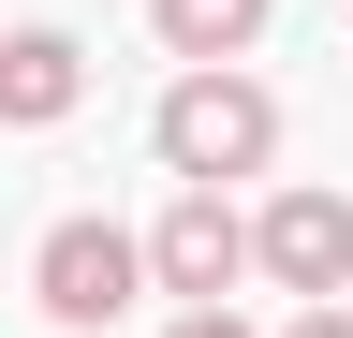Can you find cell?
Returning a JSON list of instances; mask_svg holds the SVG:
<instances>
[{"label":"cell","instance_id":"6da1fadb","mask_svg":"<svg viewBox=\"0 0 353 338\" xmlns=\"http://www.w3.org/2000/svg\"><path fill=\"white\" fill-rule=\"evenodd\" d=\"M148 147H162L176 191H236V177H265V162H280V89H265V74H236V59H192V74L148 103Z\"/></svg>","mask_w":353,"mask_h":338},{"label":"cell","instance_id":"7a4b0ae2","mask_svg":"<svg viewBox=\"0 0 353 338\" xmlns=\"http://www.w3.org/2000/svg\"><path fill=\"white\" fill-rule=\"evenodd\" d=\"M30 294H44V324H59V338H103L132 294H148V250H132L118 221H88V206H74V221H44V250H30Z\"/></svg>","mask_w":353,"mask_h":338},{"label":"cell","instance_id":"3957f363","mask_svg":"<svg viewBox=\"0 0 353 338\" xmlns=\"http://www.w3.org/2000/svg\"><path fill=\"white\" fill-rule=\"evenodd\" d=\"M250 279H280L294 309H309V294H353V191H324V177L265 191L250 206Z\"/></svg>","mask_w":353,"mask_h":338},{"label":"cell","instance_id":"277c9868","mask_svg":"<svg viewBox=\"0 0 353 338\" xmlns=\"http://www.w3.org/2000/svg\"><path fill=\"white\" fill-rule=\"evenodd\" d=\"M132 250H148V294H176V309H221V294L250 279V221H236V191H176Z\"/></svg>","mask_w":353,"mask_h":338},{"label":"cell","instance_id":"5b68a950","mask_svg":"<svg viewBox=\"0 0 353 338\" xmlns=\"http://www.w3.org/2000/svg\"><path fill=\"white\" fill-rule=\"evenodd\" d=\"M88 103V45L74 30H0V133H59V118Z\"/></svg>","mask_w":353,"mask_h":338},{"label":"cell","instance_id":"8992f818","mask_svg":"<svg viewBox=\"0 0 353 338\" xmlns=\"http://www.w3.org/2000/svg\"><path fill=\"white\" fill-rule=\"evenodd\" d=\"M265 15L280 0H148V30H162V59L192 74V59H250L265 45Z\"/></svg>","mask_w":353,"mask_h":338},{"label":"cell","instance_id":"52a82bcc","mask_svg":"<svg viewBox=\"0 0 353 338\" xmlns=\"http://www.w3.org/2000/svg\"><path fill=\"white\" fill-rule=\"evenodd\" d=\"M162 338H250V324H236V294H221V309H176Z\"/></svg>","mask_w":353,"mask_h":338},{"label":"cell","instance_id":"ba28073f","mask_svg":"<svg viewBox=\"0 0 353 338\" xmlns=\"http://www.w3.org/2000/svg\"><path fill=\"white\" fill-rule=\"evenodd\" d=\"M280 338H353V309H339V294H309V309H294Z\"/></svg>","mask_w":353,"mask_h":338}]
</instances>
